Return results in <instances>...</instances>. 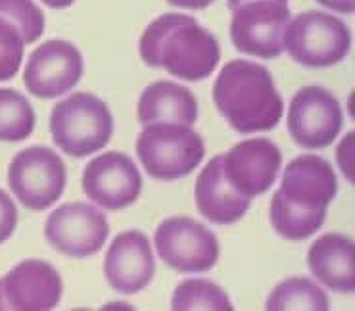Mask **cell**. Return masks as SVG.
Instances as JSON below:
<instances>
[{"instance_id":"1","label":"cell","mask_w":355,"mask_h":311,"mask_svg":"<svg viewBox=\"0 0 355 311\" xmlns=\"http://www.w3.org/2000/svg\"><path fill=\"white\" fill-rule=\"evenodd\" d=\"M142 62L184 81H204L221 60L214 35L192 16L164 14L146 27L139 42Z\"/></svg>"},{"instance_id":"2","label":"cell","mask_w":355,"mask_h":311,"mask_svg":"<svg viewBox=\"0 0 355 311\" xmlns=\"http://www.w3.org/2000/svg\"><path fill=\"white\" fill-rule=\"evenodd\" d=\"M214 102L227 123L242 135L271 131L284 112L271 72L248 60L225 64L215 79Z\"/></svg>"},{"instance_id":"3","label":"cell","mask_w":355,"mask_h":311,"mask_svg":"<svg viewBox=\"0 0 355 311\" xmlns=\"http://www.w3.org/2000/svg\"><path fill=\"white\" fill-rule=\"evenodd\" d=\"M54 144L71 158H87L106 146L114 135V117L104 100L75 92L58 102L50 115Z\"/></svg>"},{"instance_id":"4","label":"cell","mask_w":355,"mask_h":311,"mask_svg":"<svg viewBox=\"0 0 355 311\" xmlns=\"http://www.w3.org/2000/svg\"><path fill=\"white\" fill-rule=\"evenodd\" d=\"M137 154L152 179L177 180L198 167L206 146L189 125L157 121L144 125L137 139Z\"/></svg>"},{"instance_id":"5","label":"cell","mask_w":355,"mask_h":311,"mask_svg":"<svg viewBox=\"0 0 355 311\" xmlns=\"http://www.w3.org/2000/svg\"><path fill=\"white\" fill-rule=\"evenodd\" d=\"M282 44L290 58L302 66L331 67L347 56L352 33L336 16L309 10L288 22Z\"/></svg>"},{"instance_id":"6","label":"cell","mask_w":355,"mask_h":311,"mask_svg":"<svg viewBox=\"0 0 355 311\" xmlns=\"http://www.w3.org/2000/svg\"><path fill=\"white\" fill-rule=\"evenodd\" d=\"M232 12L231 41L242 54L275 60L284 52L282 35L290 22L288 0H227Z\"/></svg>"},{"instance_id":"7","label":"cell","mask_w":355,"mask_h":311,"mask_svg":"<svg viewBox=\"0 0 355 311\" xmlns=\"http://www.w3.org/2000/svg\"><path fill=\"white\" fill-rule=\"evenodd\" d=\"M8 185L19 204L42 212L56 204L66 190V164L49 146L25 148L10 162Z\"/></svg>"},{"instance_id":"8","label":"cell","mask_w":355,"mask_h":311,"mask_svg":"<svg viewBox=\"0 0 355 311\" xmlns=\"http://www.w3.org/2000/svg\"><path fill=\"white\" fill-rule=\"evenodd\" d=\"M154 244L162 262L184 275L207 273L219 260V240L214 230L182 215L157 225Z\"/></svg>"},{"instance_id":"9","label":"cell","mask_w":355,"mask_h":311,"mask_svg":"<svg viewBox=\"0 0 355 311\" xmlns=\"http://www.w3.org/2000/svg\"><path fill=\"white\" fill-rule=\"evenodd\" d=\"M110 225L104 213L87 202H69L50 213L44 223L49 244L67 258H91L106 244Z\"/></svg>"},{"instance_id":"10","label":"cell","mask_w":355,"mask_h":311,"mask_svg":"<svg viewBox=\"0 0 355 311\" xmlns=\"http://www.w3.org/2000/svg\"><path fill=\"white\" fill-rule=\"evenodd\" d=\"M344 123L336 96L321 87H304L290 100L288 133L296 144L307 150L331 146Z\"/></svg>"},{"instance_id":"11","label":"cell","mask_w":355,"mask_h":311,"mask_svg":"<svg viewBox=\"0 0 355 311\" xmlns=\"http://www.w3.org/2000/svg\"><path fill=\"white\" fill-rule=\"evenodd\" d=\"M83 56L73 42L46 41L31 52L24 72V85L37 99L66 94L83 77Z\"/></svg>"},{"instance_id":"12","label":"cell","mask_w":355,"mask_h":311,"mask_svg":"<svg viewBox=\"0 0 355 311\" xmlns=\"http://www.w3.org/2000/svg\"><path fill=\"white\" fill-rule=\"evenodd\" d=\"M83 190L96 205L107 212H117L139 200L142 177L129 156L112 150L87 164Z\"/></svg>"},{"instance_id":"13","label":"cell","mask_w":355,"mask_h":311,"mask_svg":"<svg viewBox=\"0 0 355 311\" xmlns=\"http://www.w3.org/2000/svg\"><path fill=\"white\" fill-rule=\"evenodd\" d=\"M62 277L54 265L25 260L0 278V310L50 311L62 300Z\"/></svg>"},{"instance_id":"14","label":"cell","mask_w":355,"mask_h":311,"mask_svg":"<svg viewBox=\"0 0 355 311\" xmlns=\"http://www.w3.org/2000/svg\"><path fill=\"white\" fill-rule=\"evenodd\" d=\"M281 165V150L269 139H246L223 154L225 179L248 198L271 189Z\"/></svg>"},{"instance_id":"15","label":"cell","mask_w":355,"mask_h":311,"mask_svg":"<svg viewBox=\"0 0 355 311\" xmlns=\"http://www.w3.org/2000/svg\"><path fill=\"white\" fill-rule=\"evenodd\" d=\"M277 192L284 202L296 208L309 212H327L338 192L336 171L321 156H297L286 165L281 189Z\"/></svg>"},{"instance_id":"16","label":"cell","mask_w":355,"mask_h":311,"mask_svg":"<svg viewBox=\"0 0 355 311\" xmlns=\"http://www.w3.org/2000/svg\"><path fill=\"white\" fill-rule=\"evenodd\" d=\"M154 273L156 262L152 246L142 230H125L114 238L104 260V275L116 292H141L152 283Z\"/></svg>"},{"instance_id":"17","label":"cell","mask_w":355,"mask_h":311,"mask_svg":"<svg viewBox=\"0 0 355 311\" xmlns=\"http://www.w3.org/2000/svg\"><path fill=\"white\" fill-rule=\"evenodd\" d=\"M198 212L215 225L240 221L252 205V198L240 194L223 175V156H215L202 169L194 187Z\"/></svg>"},{"instance_id":"18","label":"cell","mask_w":355,"mask_h":311,"mask_svg":"<svg viewBox=\"0 0 355 311\" xmlns=\"http://www.w3.org/2000/svg\"><path fill=\"white\" fill-rule=\"evenodd\" d=\"M307 265L317 280L340 294L355 290V244L352 238L329 233L317 238L309 252Z\"/></svg>"},{"instance_id":"19","label":"cell","mask_w":355,"mask_h":311,"mask_svg":"<svg viewBox=\"0 0 355 311\" xmlns=\"http://www.w3.org/2000/svg\"><path fill=\"white\" fill-rule=\"evenodd\" d=\"M198 119V102L192 90L173 81L148 85L139 100V121L142 125L167 121L192 127Z\"/></svg>"},{"instance_id":"20","label":"cell","mask_w":355,"mask_h":311,"mask_svg":"<svg viewBox=\"0 0 355 311\" xmlns=\"http://www.w3.org/2000/svg\"><path fill=\"white\" fill-rule=\"evenodd\" d=\"M329 308H331L329 296L324 294V290L319 285H315L313 280L306 277H290L272 288L271 296L267 298L265 310L327 311Z\"/></svg>"},{"instance_id":"21","label":"cell","mask_w":355,"mask_h":311,"mask_svg":"<svg viewBox=\"0 0 355 311\" xmlns=\"http://www.w3.org/2000/svg\"><path fill=\"white\" fill-rule=\"evenodd\" d=\"M269 219L277 235L286 240H304L321 229L327 221V212H309L284 202L279 192H275L269 208Z\"/></svg>"},{"instance_id":"22","label":"cell","mask_w":355,"mask_h":311,"mask_svg":"<svg viewBox=\"0 0 355 311\" xmlns=\"http://www.w3.org/2000/svg\"><path fill=\"white\" fill-rule=\"evenodd\" d=\"M171 310L175 311H232L229 294L219 285L207 278H187L175 288L171 298Z\"/></svg>"},{"instance_id":"23","label":"cell","mask_w":355,"mask_h":311,"mask_svg":"<svg viewBox=\"0 0 355 311\" xmlns=\"http://www.w3.org/2000/svg\"><path fill=\"white\" fill-rule=\"evenodd\" d=\"M33 106L21 92L14 89H0V140L19 142L35 131Z\"/></svg>"},{"instance_id":"24","label":"cell","mask_w":355,"mask_h":311,"mask_svg":"<svg viewBox=\"0 0 355 311\" xmlns=\"http://www.w3.org/2000/svg\"><path fill=\"white\" fill-rule=\"evenodd\" d=\"M0 17L16 27L25 44L39 41L44 33V14L33 0H0Z\"/></svg>"},{"instance_id":"25","label":"cell","mask_w":355,"mask_h":311,"mask_svg":"<svg viewBox=\"0 0 355 311\" xmlns=\"http://www.w3.org/2000/svg\"><path fill=\"white\" fill-rule=\"evenodd\" d=\"M25 42L14 25L0 17V81L14 79L24 62Z\"/></svg>"},{"instance_id":"26","label":"cell","mask_w":355,"mask_h":311,"mask_svg":"<svg viewBox=\"0 0 355 311\" xmlns=\"http://www.w3.org/2000/svg\"><path fill=\"white\" fill-rule=\"evenodd\" d=\"M17 227V208L14 200L0 189V244H4Z\"/></svg>"},{"instance_id":"27","label":"cell","mask_w":355,"mask_h":311,"mask_svg":"<svg viewBox=\"0 0 355 311\" xmlns=\"http://www.w3.org/2000/svg\"><path fill=\"white\" fill-rule=\"evenodd\" d=\"M354 140L355 133H347L338 144V150H336V160H338L340 169L346 175V179L352 180V183H354Z\"/></svg>"},{"instance_id":"28","label":"cell","mask_w":355,"mask_h":311,"mask_svg":"<svg viewBox=\"0 0 355 311\" xmlns=\"http://www.w3.org/2000/svg\"><path fill=\"white\" fill-rule=\"evenodd\" d=\"M317 2L338 14H354L355 10V0H317Z\"/></svg>"},{"instance_id":"29","label":"cell","mask_w":355,"mask_h":311,"mask_svg":"<svg viewBox=\"0 0 355 311\" xmlns=\"http://www.w3.org/2000/svg\"><path fill=\"white\" fill-rule=\"evenodd\" d=\"M169 4H173L177 8H187V10H204L209 4H214V0H167Z\"/></svg>"},{"instance_id":"30","label":"cell","mask_w":355,"mask_h":311,"mask_svg":"<svg viewBox=\"0 0 355 311\" xmlns=\"http://www.w3.org/2000/svg\"><path fill=\"white\" fill-rule=\"evenodd\" d=\"M49 8H54V10H64V8H69L71 4H73L75 0H42Z\"/></svg>"}]
</instances>
